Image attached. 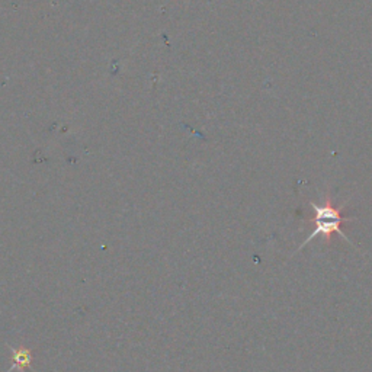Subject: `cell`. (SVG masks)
I'll return each mask as SVG.
<instances>
[{
    "instance_id": "obj_1",
    "label": "cell",
    "mask_w": 372,
    "mask_h": 372,
    "mask_svg": "<svg viewBox=\"0 0 372 372\" xmlns=\"http://www.w3.org/2000/svg\"><path fill=\"white\" fill-rule=\"evenodd\" d=\"M309 205L313 210V217L305 218L304 222L313 224L314 229H313L312 234L298 246L295 253L302 250L316 237H324L326 243H331L333 234H339L342 238L346 240L349 245L354 246V243L351 242V240H349V237L342 231V224L355 220L354 217H349V215L343 214V210L347 207V204L336 205L332 200V196L327 193V195L321 196L320 204L310 201Z\"/></svg>"
}]
</instances>
